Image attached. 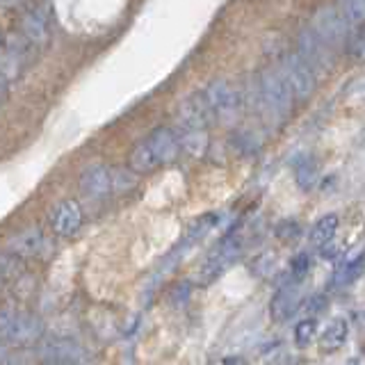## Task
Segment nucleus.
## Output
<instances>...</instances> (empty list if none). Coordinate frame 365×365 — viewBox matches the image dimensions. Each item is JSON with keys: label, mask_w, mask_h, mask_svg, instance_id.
I'll use <instances>...</instances> for the list:
<instances>
[{"label": "nucleus", "mask_w": 365, "mask_h": 365, "mask_svg": "<svg viewBox=\"0 0 365 365\" xmlns=\"http://www.w3.org/2000/svg\"><path fill=\"white\" fill-rule=\"evenodd\" d=\"M363 269H365V254L361 251L359 256H354V258H349L345 265H342L340 269H338V279H336V285H347V283H351V281H356L361 274H363Z\"/></svg>", "instance_id": "nucleus-19"}, {"label": "nucleus", "mask_w": 365, "mask_h": 365, "mask_svg": "<svg viewBox=\"0 0 365 365\" xmlns=\"http://www.w3.org/2000/svg\"><path fill=\"white\" fill-rule=\"evenodd\" d=\"M39 359L46 363H66V365H85L87 351L80 342L71 338H51L41 342Z\"/></svg>", "instance_id": "nucleus-8"}, {"label": "nucleus", "mask_w": 365, "mask_h": 365, "mask_svg": "<svg viewBox=\"0 0 365 365\" xmlns=\"http://www.w3.org/2000/svg\"><path fill=\"white\" fill-rule=\"evenodd\" d=\"M315 32H317V37L322 39L331 51L334 48H340L342 43L347 41V28H349V23L347 19L342 16V11L336 9V7H322V9H317V14L313 16V26H311Z\"/></svg>", "instance_id": "nucleus-5"}, {"label": "nucleus", "mask_w": 365, "mask_h": 365, "mask_svg": "<svg viewBox=\"0 0 365 365\" xmlns=\"http://www.w3.org/2000/svg\"><path fill=\"white\" fill-rule=\"evenodd\" d=\"M46 365H66V363H46Z\"/></svg>", "instance_id": "nucleus-27"}, {"label": "nucleus", "mask_w": 365, "mask_h": 365, "mask_svg": "<svg viewBox=\"0 0 365 365\" xmlns=\"http://www.w3.org/2000/svg\"><path fill=\"white\" fill-rule=\"evenodd\" d=\"M7 91H9V85H7V78L0 73V101L7 98Z\"/></svg>", "instance_id": "nucleus-25"}, {"label": "nucleus", "mask_w": 365, "mask_h": 365, "mask_svg": "<svg viewBox=\"0 0 365 365\" xmlns=\"http://www.w3.org/2000/svg\"><path fill=\"white\" fill-rule=\"evenodd\" d=\"M299 55L315 71H327L331 66V60H334V51L317 37V32L313 28H306L299 34Z\"/></svg>", "instance_id": "nucleus-10"}, {"label": "nucleus", "mask_w": 365, "mask_h": 365, "mask_svg": "<svg viewBox=\"0 0 365 365\" xmlns=\"http://www.w3.org/2000/svg\"><path fill=\"white\" fill-rule=\"evenodd\" d=\"M215 121V114L205 101L203 91H197L190 98H185L178 108V123L185 133L192 130H205V125H210Z\"/></svg>", "instance_id": "nucleus-7"}, {"label": "nucleus", "mask_w": 365, "mask_h": 365, "mask_svg": "<svg viewBox=\"0 0 365 365\" xmlns=\"http://www.w3.org/2000/svg\"><path fill=\"white\" fill-rule=\"evenodd\" d=\"M315 331H317V322L313 317H306V319H302V322H297V327H294V345L297 347L311 345V340L315 338Z\"/></svg>", "instance_id": "nucleus-22"}, {"label": "nucleus", "mask_w": 365, "mask_h": 365, "mask_svg": "<svg viewBox=\"0 0 365 365\" xmlns=\"http://www.w3.org/2000/svg\"><path fill=\"white\" fill-rule=\"evenodd\" d=\"M205 101L217 119H231L240 112V94L228 80H215L203 89Z\"/></svg>", "instance_id": "nucleus-6"}, {"label": "nucleus", "mask_w": 365, "mask_h": 365, "mask_svg": "<svg viewBox=\"0 0 365 365\" xmlns=\"http://www.w3.org/2000/svg\"><path fill=\"white\" fill-rule=\"evenodd\" d=\"M180 151V140L171 128H158L135 146L130 153V169L137 174H151L158 167L174 163Z\"/></svg>", "instance_id": "nucleus-1"}, {"label": "nucleus", "mask_w": 365, "mask_h": 365, "mask_svg": "<svg viewBox=\"0 0 365 365\" xmlns=\"http://www.w3.org/2000/svg\"><path fill=\"white\" fill-rule=\"evenodd\" d=\"M294 180L304 192H311L317 185V165L315 160L302 155L294 163Z\"/></svg>", "instance_id": "nucleus-18"}, {"label": "nucleus", "mask_w": 365, "mask_h": 365, "mask_svg": "<svg viewBox=\"0 0 365 365\" xmlns=\"http://www.w3.org/2000/svg\"><path fill=\"white\" fill-rule=\"evenodd\" d=\"M281 73L285 76V80H288V85L292 89V96H297L299 101H306L315 91L313 68L304 62L302 55H290L288 60H285Z\"/></svg>", "instance_id": "nucleus-9"}, {"label": "nucleus", "mask_w": 365, "mask_h": 365, "mask_svg": "<svg viewBox=\"0 0 365 365\" xmlns=\"http://www.w3.org/2000/svg\"><path fill=\"white\" fill-rule=\"evenodd\" d=\"M180 146L185 148V151L194 158H199L205 146H208V135H205V130H192V133H185V137L180 140Z\"/></svg>", "instance_id": "nucleus-21"}, {"label": "nucleus", "mask_w": 365, "mask_h": 365, "mask_svg": "<svg viewBox=\"0 0 365 365\" xmlns=\"http://www.w3.org/2000/svg\"><path fill=\"white\" fill-rule=\"evenodd\" d=\"M338 215H324L322 220H317V224L313 226V231H311V242L313 247L317 249H324L329 242H334V237H336V231H338Z\"/></svg>", "instance_id": "nucleus-16"}, {"label": "nucleus", "mask_w": 365, "mask_h": 365, "mask_svg": "<svg viewBox=\"0 0 365 365\" xmlns=\"http://www.w3.org/2000/svg\"><path fill=\"white\" fill-rule=\"evenodd\" d=\"M46 247H48V240L41 233V228H28L19 235L9 240V254H14L19 258H37L41 256Z\"/></svg>", "instance_id": "nucleus-12"}, {"label": "nucleus", "mask_w": 365, "mask_h": 365, "mask_svg": "<svg viewBox=\"0 0 365 365\" xmlns=\"http://www.w3.org/2000/svg\"><path fill=\"white\" fill-rule=\"evenodd\" d=\"M342 365H361V361L359 359H349V361H345Z\"/></svg>", "instance_id": "nucleus-26"}, {"label": "nucleus", "mask_w": 365, "mask_h": 365, "mask_svg": "<svg viewBox=\"0 0 365 365\" xmlns=\"http://www.w3.org/2000/svg\"><path fill=\"white\" fill-rule=\"evenodd\" d=\"M43 334V324L37 315L3 311L0 313V338L9 345H32Z\"/></svg>", "instance_id": "nucleus-2"}, {"label": "nucleus", "mask_w": 365, "mask_h": 365, "mask_svg": "<svg viewBox=\"0 0 365 365\" xmlns=\"http://www.w3.org/2000/svg\"><path fill=\"white\" fill-rule=\"evenodd\" d=\"M237 256H240V237L226 235L222 242L210 251L208 258L203 260L201 272H199V281L212 283L215 279H220L222 274L237 260Z\"/></svg>", "instance_id": "nucleus-4"}, {"label": "nucleus", "mask_w": 365, "mask_h": 365, "mask_svg": "<svg viewBox=\"0 0 365 365\" xmlns=\"http://www.w3.org/2000/svg\"><path fill=\"white\" fill-rule=\"evenodd\" d=\"M299 288H297L294 283H285L283 288L274 294V299L269 304V311H272V317L279 319V322H283V319H288L294 311L297 306H299Z\"/></svg>", "instance_id": "nucleus-14"}, {"label": "nucleus", "mask_w": 365, "mask_h": 365, "mask_svg": "<svg viewBox=\"0 0 365 365\" xmlns=\"http://www.w3.org/2000/svg\"><path fill=\"white\" fill-rule=\"evenodd\" d=\"M260 98L265 110L277 117L279 121L285 119L292 110V89L281 71H265L260 76Z\"/></svg>", "instance_id": "nucleus-3"}, {"label": "nucleus", "mask_w": 365, "mask_h": 365, "mask_svg": "<svg viewBox=\"0 0 365 365\" xmlns=\"http://www.w3.org/2000/svg\"><path fill=\"white\" fill-rule=\"evenodd\" d=\"M0 285H3V277H0Z\"/></svg>", "instance_id": "nucleus-28"}, {"label": "nucleus", "mask_w": 365, "mask_h": 365, "mask_svg": "<svg viewBox=\"0 0 365 365\" xmlns=\"http://www.w3.org/2000/svg\"><path fill=\"white\" fill-rule=\"evenodd\" d=\"M51 226L57 235H73L83 226V210L76 201H62L51 212Z\"/></svg>", "instance_id": "nucleus-13"}, {"label": "nucleus", "mask_w": 365, "mask_h": 365, "mask_svg": "<svg viewBox=\"0 0 365 365\" xmlns=\"http://www.w3.org/2000/svg\"><path fill=\"white\" fill-rule=\"evenodd\" d=\"M0 108H3V101H0Z\"/></svg>", "instance_id": "nucleus-29"}, {"label": "nucleus", "mask_w": 365, "mask_h": 365, "mask_svg": "<svg viewBox=\"0 0 365 365\" xmlns=\"http://www.w3.org/2000/svg\"><path fill=\"white\" fill-rule=\"evenodd\" d=\"M80 192L89 201H96L108 197L112 192V171L106 165H89L83 174H80Z\"/></svg>", "instance_id": "nucleus-11"}, {"label": "nucleus", "mask_w": 365, "mask_h": 365, "mask_svg": "<svg viewBox=\"0 0 365 365\" xmlns=\"http://www.w3.org/2000/svg\"><path fill=\"white\" fill-rule=\"evenodd\" d=\"M308 267H311V258H308L306 254H299L294 260H292V265H290V277L292 281H299L306 277V272Z\"/></svg>", "instance_id": "nucleus-24"}, {"label": "nucleus", "mask_w": 365, "mask_h": 365, "mask_svg": "<svg viewBox=\"0 0 365 365\" xmlns=\"http://www.w3.org/2000/svg\"><path fill=\"white\" fill-rule=\"evenodd\" d=\"M347 334H349V324L345 322V319H342V317L331 319V322L324 327L322 336H319V349H322V351L340 349L342 345H345Z\"/></svg>", "instance_id": "nucleus-15"}, {"label": "nucleus", "mask_w": 365, "mask_h": 365, "mask_svg": "<svg viewBox=\"0 0 365 365\" xmlns=\"http://www.w3.org/2000/svg\"><path fill=\"white\" fill-rule=\"evenodd\" d=\"M340 11L349 26H363L365 23V0H340Z\"/></svg>", "instance_id": "nucleus-20"}, {"label": "nucleus", "mask_w": 365, "mask_h": 365, "mask_svg": "<svg viewBox=\"0 0 365 365\" xmlns=\"http://www.w3.org/2000/svg\"><path fill=\"white\" fill-rule=\"evenodd\" d=\"M23 34H26L32 46H41L48 39V23H46L43 11H30L23 19Z\"/></svg>", "instance_id": "nucleus-17"}, {"label": "nucleus", "mask_w": 365, "mask_h": 365, "mask_svg": "<svg viewBox=\"0 0 365 365\" xmlns=\"http://www.w3.org/2000/svg\"><path fill=\"white\" fill-rule=\"evenodd\" d=\"M21 272V258L9 254V256H0V277L9 279V277H19Z\"/></svg>", "instance_id": "nucleus-23"}]
</instances>
